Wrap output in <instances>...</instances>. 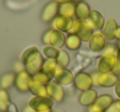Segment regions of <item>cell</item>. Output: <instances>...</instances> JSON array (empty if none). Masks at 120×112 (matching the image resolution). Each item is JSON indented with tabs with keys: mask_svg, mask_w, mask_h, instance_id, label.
<instances>
[{
	"mask_svg": "<svg viewBox=\"0 0 120 112\" xmlns=\"http://www.w3.org/2000/svg\"><path fill=\"white\" fill-rule=\"evenodd\" d=\"M68 33L76 35L82 41L89 42L94 34V30L87 21L77 20L74 21L73 26Z\"/></svg>",
	"mask_w": 120,
	"mask_h": 112,
	"instance_id": "cell-1",
	"label": "cell"
},
{
	"mask_svg": "<svg viewBox=\"0 0 120 112\" xmlns=\"http://www.w3.org/2000/svg\"><path fill=\"white\" fill-rule=\"evenodd\" d=\"M29 105L35 112H52L53 100L49 97L35 96L29 101Z\"/></svg>",
	"mask_w": 120,
	"mask_h": 112,
	"instance_id": "cell-2",
	"label": "cell"
},
{
	"mask_svg": "<svg viewBox=\"0 0 120 112\" xmlns=\"http://www.w3.org/2000/svg\"><path fill=\"white\" fill-rule=\"evenodd\" d=\"M114 102L113 97L109 94H103L97 97L95 103L90 106V112H105Z\"/></svg>",
	"mask_w": 120,
	"mask_h": 112,
	"instance_id": "cell-3",
	"label": "cell"
},
{
	"mask_svg": "<svg viewBox=\"0 0 120 112\" xmlns=\"http://www.w3.org/2000/svg\"><path fill=\"white\" fill-rule=\"evenodd\" d=\"M117 62L116 54L109 53L105 54L100 57L98 62V71L100 74L113 72Z\"/></svg>",
	"mask_w": 120,
	"mask_h": 112,
	"instance_id": "cell-4",
	"label": "cell"
},
{
	"mask_svg": "<svg viewBox=\"0 0 120 112\" xmlns=\"http://www.w3.org/2000/svg\"><path fill=\"white\" fill-rule=\"evenodd\" d=\"M48 97L57 102H61L65 98V91L60 84L56 80H52L46 85Z\"/></svg>",
	"mask_w": 120,
	"mask_h": 112,
	"instance_id": "cell-5",
	"label": "cell"
},
{
	"mask_svg": "<svg viewBox=\"0 0 120 112\" xmlns=\"http://www.w3.org/2000/svg\"><path fill=\"white\" fill-rule=\"evenodd\" d=\"M74 85L76 88L84 92L90 89L94 86L92 77L86 72H79L74 77Z\"/></svg>",
	"mask_w": 120,
	"mask_h": 112,
	"instance_id": "cell-6",
	"label": "cell"
},
{
	"mask_svg": "<svg viewBox=\"0 0 120 112\" xmlns=\"http://www.w3.org/2000/svg\"><path fill=\"white\" fill-rule=\"evenodd\" d=\"M33 79V76L30 75L26 70H23L22 72L17 73L16 74L15 86L22 92H26L29 91V85L30 81Z\"/></svg>",
	"mask_w": 120,
	"mask_h": 112,
	"instance_id": "cell-7",
	"label": "cell"
},
{
	"mask_svg": "<svg viewBox=\"0 0 120 112\" xmlns=\"http://www.w3.org/2000/svg\"><path fill=\"white\" fill-rule=\"evenodd\" d=\"M106 46V38H105L103 33L95 32L93 34L90 39L89 40V48L92 52H100L103 51Z\"/></svg>",
	"mask_w": 120,
	"mask_h": 112,
	"instance_id": "cell-8",
	"label": "cell"
},
{
	"mask_svg": "<svg viewBox=\"0 0 120 112\" xmlns=\"http://www.w3.org/2000/svg\"><path fill=\"white\" fill-rule=\"evenodd\" d=\"M54 79L61 85H69L72 83H73L74 76L72 71L68 70L67 68H61L58 66L54 75Z\"/></svg>",
	"mask_w": 120,
	"mask_h": 112,
	"instance_id": "cell-9",
	"label": "cell"
},
{
	"mask_svg": "<svg viewBox=\"0 0 120 112\" xmlns=\"http://www.w3.org/2000/svg\"><path fill=\"white\" fill-rule=\"evenodd\" d=\"M54 27L61 32H69L73 26V19L68 16H58L54 21Z\"/></svg>",
	"mask_w": 120,
	"mask_h": 112,
	"instance_id": "cell-10",
	"label": "cell"
},
{
	"mask_svg": "<svg viewBox=\"0 0 120 112\" xmlns=\"http://www.w3.org/2000/svg\"><path fill=\"white\" fill-rule=\"evenodd\" d=\"M58 4L51 2L48 4L44 8L41 14V19L44 22H50L57 17L58 13Z\"/></svg>",
	"mask_w": 120,
	"mask_h": 112,
	"instance_id": "cell-11",
	"label": "cell"
},
{
	"mask_svg": "<svg viewBox=\"0 0 120 112\" xmlns=\"http://www.w3.org/2000/svg\"><path fill=\"white\" fill-rule=\"evenodd\" d=\"M118 80V75L113 72L100 74L98 77V86L102 88H111L113 87Z\"/></svg>",
	"mask_w": 120,
	"mask_h": 112,
	"instance_id": "cell-12",
	"label": "cell"
},
{
	"mask_svg": "<svg viewBox=\"0 0 120 112\" xmlns=\"http://www.w3.org/2000/svg\"><path fill=\"white\" fill-rule=\"evenodd\" d=\"M86 21L90 24V26L93 28V30H100L101 29H103L105 23V18H104L103 15L96 10L90 11V13Z\"/></svg>",
	"mask_w": 120,
	"mask_h": 112,
	"instance_id": "cell-13",
	"label": "cell"
},
{
	"mask_svg": "<svg viewBox=\"0 0 120 112\" xmlns=\"http://www.w3.org/2000/svg\"><path fill=\"white\" fill-rule=\"evenodd\" d=\"M118 23L117 21L113 18L108 19L105 21V25L103 27V35L105 38L109 41H112L115 38L116 32L118 30Z\"/></svg>",
	"mask_w": 120,
	"mask_h": 112,
	"instance_id": "cell-14",
	"label": "cell"
},
{
	"mask_svg": "<svg viewBox=\"0 0 120 112\" xmlns=\"http://www.w3.org/2000/svg\"><path fill=\"white\" fill-rule=\"evenodd\" d=\"M66 42L65 35L63 32L53 29L50 30V35H49V45L53 46L57 48H61L64 46Z\"/></svg>",
	"mask_w": 120,
	"mask_h": 112,
	"instance_id": "cell-15",
	"label": "cell"
},
{
	"mask_svg": "<svg viewBox=\"0 0 120 112\" xmlns=\"http://www.w3.org/2000/svg\"><path fill=\"white\" fill-rule=\"evenodd\" d=\"M97 97H98L97 91L90 88L89 90L84 91L81 93L78 99L79 103L84 106H90L95 103Z\"/></svg>",
	"mask_w": 120,
	"mask_h": 112,
	"instance_id": "cell-16",
	"label": "cell"
},
{
	"mask_svg": "<svg viewBox=\"0 0 120 112\" xmlns=\"http://www.w3.org/2000/svg\"><path fill=\"white\" fill-rule=\"evenodd\" d=\"M40 51L36 47H30L22 52V56H21V62L25 66H27L32 61H35L37 58V56L40 55Z\"/></svg>",
	"mask_w": 120,
	"mask_h": 112,
	"instance_id": "cell-17",
	"label": "cell"
},
{
	"mask_svg": "<svg viewBox=\"0 0 120 112\" xmlns=\"http://www.w3.org/2000/svg\"><path fill=\"white\" fill-rule=\"evenodd\" d=\"M29 91L31 92L33 95L37 97H47V88L46 85L42 84L40 83L37 82L35 79H32L29 85Z\"/></svg>",
	"mask_w": 120,
	"mask_h": 112,
	"instance_id": "cell-18",
	"label": "cell"
},
{
	"mask_svg": "<svg viewBox=\"0 0 120 112\" xmlns=\"http://www.w3.org/2000/svg\"><path fill=\"white\" fill-rule=\"evenodd\" d=\"M44 62H45V60L43 58V56L41 55V53H40L37 58L34 61H32L31 63H30L29 65L25 66L26 70L30 74V75L34 76L35 74L39 72L40 70V69L42 68L44 65Z\"/></svg>",
	"mask_w": 120,
	"mask_h": 112,
	"instance_id": "cell-19",
	"label": "cell"
},
{
	"mask_svg": "<svg viewBox=\"0 0 120 112\" xmlns=\"http://www.w3.org/2000/svg\"><path fill=\"white\" fill-rule=\"evenodd\" d=\"M90 7L88 4L81 2L76 6V14L78 20L86 21L90 13Z\"/></svg>",
	"mask_w": 120,
	"mask_h": 112,
	"instance_id": "cell-20",
	"label": "cell"
},
{
	"mask_svg": "<svg viewBox=\"0 0 120 112\" xmlns=\"http://www.w3.org/2000/svg\"><path fill=\"white\" fill-rule=\"evenodd\" d=\"M65 45L67 48L72 51H75L80 48L82 45V40L74 34H69L66 38Z\"/></svg>",
	"mask_w": 120,
	"mask_h": 112,
	"instance_id": "cell-21",
	"label": "cell"
},
{
	"mask_svg": "<svg viewBox=\"0 0 120 112\" xmlns=\"http://www.w3.org/2000/svg\"><path fill=\"white\" fill-rule=\"evenodd\" d=\"M11 103L10 96L6 89H0V111L7 112Z\"/></svg>",
	"mask_w": 120,
	"mask_h": 112,
	"instance_id": "cell-22",
	"label": "cell"
},
{
	"mask_svg": "<svg viewBox=\"0 0 120 112\" xmlns=\"http://www.w3.org/2000/svg\"><path fill=\"white\" fill-rule=\"evenodd\" d=\"M58 14L60 16H68L72 17L76 14V5L72 3L60 4L58 7Z\"/></svg>",
	"mask_w": 120,
	"mask_h": 112,
	"instance_id": "cell-23",
	"label": "cell"
},
{
	"mask_svg": "<svg viewBox=\"0 0 120 112\" xmlns=\"http://www.w3.org/2000/svg\"><path fill=\"white\" fill-rule=\"evenodd\" d=\"M16 74L14 73L9 72L3 75V77L0 79V86L3 89H6L11 87L12 84H15Z\"/></svg>",
	"mask_w": 120,
	"mask_h": 112,
	"instance_id": "cell-24",
	"label": "cell"
},
{
	"mask_svg": "<svg viewBox=\"0 0 120 112\" xmlns=\"http://www.w3.org/2000/svg\"><path fill=\"white\" fill-rule=\"evenodd\" d=\"M60 50L51 45H46L43 48V54L47 59H57L59 56Z\"/></svg>",
	"mask_w": 120,
	"mask_h": 112,
	"instance_id": "cell-25",
	"label": "cell"
},
{
	"mask_svg": "<svg viewBox=\"0 0 120 112\" xmlns=\"http://www.w3.org/2000/svg\"><path fill=\"white\" fill-rule=\"evenodd\" d=\"M58 66L61 68H66L70 63V56L68 53L64 50H61L59 53V56L56 59Z\"/></svg>",
	"mask_w": 120,
	"mask_h": 112,
	"instance_id": "cell-26",
	"label": "cell"
},
{
	"mask_svg": "<svg viewBox=\"0 0 120 112\" xmlns=\"http://www.w3.org/2000/svg\"><path fill=\"white\" fill-rule=\"evenodd\" d=\"M117 49L118 48H116V46L113 44H109L107 46H105V49H104V55L105 54H109V53H113V54H116Z\"/></svg>",
	"mask_w": 120,
	"mask_h": 112,
	"instance_id": "cell-27",
	"label": "cell"
},
{
	"mask_svg": "<svg viewBox=\"0 0 120 112\" xmlns=\"http://www.w3.org/2000/svg\"><path fill=\"white\" fill-rule=\"evenodd\" d=\"M49 35H50V30H48L44 34L43 37H42V42L45 44H49Z\"/></svg>",
	"mask_w": 120,
	"mask_h": 112,
	"instance_id": "cell-28",
	"label": "cell"
},
{
	"mask_svg": "<svg viewBox=\"0 0 120 112\" xmlns=\"http://www.w3.org/2000/svg\"><path fill=\"white\" fill-rule=\"evenodd\" d=\"M100 72H95L93 73V74H91L90 75H91L92 77V80H93V84L95 86H98V77L99 75H100Z\"/></svg>",
	"mask_w": 120,
	"mask_h": 112,
	"instance_id": "cell-29",
	"label": "cell"
},
{
	"mask_svg": "<svg viewBox=\"0 0 120 112\" xmlns=\"http://www.w3.org/2000/svg\"><path fill=\"white\" fill-rule=\"evenodd\" d=\"M114 92H115V94H116L117 97L120 99V79L114 85Z\"/></svg>",
	"mask_w": 120,
	"mask_h": 112,
	"instance_id": "cell-30",
	"label": "cell"
},
{
	"mask_svg": "<svg viewBox=\"0 0 120 112\" xmlns=\"http://www.w3.org/2000/svg\"><path fill=\"white\" fill-rule=\"evenodd\" d=\"M105 112H119V110H118V108L116 107V105H114V102H113V105H112Z\"/></svg>",
	"mask_w": 120,
	"mask_h": 112,
	"instance_id": "cell-31",
	"label": "cell"
},
{
	"mask_svg": "<svg viewBox=\"0 0 120 112\" xmlns=\"http://www.w3.org/2000/svg\"><path fill=\"white\" fill-rule=\"evenodd\" d=\"M113 73L116 74L117 75L120 74V63L119 62H117L116 66H115L114 69H113Z\"/></svg>",
	"mask_w": 120,
	"mask_h": 112,
	"instance_id": "cell-32",
	"label": "cell"
},
{
	"mask_svg": "<svg viewBox=\"0 0 120 112\" xmlns=\"http://www.w3.org/2000/svg\"><path fill=\"white\" fill-rule=\"evenodd\" d=\"M72 0H55V2L57 4H68V3H72Z\"/></svg>",
	"mask_w": 120,
	"mask_h": 112,
	"instance_id": "cell-33",
	"label": "cell"
},
{
	"mask_svg": "<svg viewBox=\"0 0 120 112\" xmlns=\"http://www.w3.org/2000/svg\"><path fill=\"white\" fill-rule=\"evenodd\" d=\"M23 112H35V111L30 106V105H26L25 108H24Z\"/></svg>",
	"mask_w": 120,
	"mask_h": 112,
	"instance_id": "cell-34",
	"label": "cell"
},
{
	"mask_svg": "<svg viewBox=\"0 0 120 112\" xmlns=\"http://www.w3.org/2000/svg\"><path fill=\"white\" fill-rule=\"evenodd\" d=\"M116 57H117V61H118V62L120 63V44H119V46L118 47V49H117Z\"/></svg>",
	"mask_w": 120,
	"mask_h": 112,
	"instance_id": "cell-35",
	"label": "cell"
},
{
	"mask_svg": "<svg viewBox=\"0 0 120 112\" xmlns=\"http://www.w3.org/2000/svg\"><path fill=\"white\" fill-rule=\"evenodd\" d=\"M115 38L118 39V41H120V26L118 27V30L116 32V35H115Z\"/></svg>",
	"mask_w": 120,
	"mask_h": 112,
	"instance_id": "cell-36",
	"label": "cell"
},
{
	"mask_svg": "<svg viewBox=\"0 0 120 112\" xmlns=\"http://www.w3.org/2000/svg\"><path fill=\"white\" fill-rule=\"evenodd\" d=\"M114 105H116V107L118 108V110L120 111V99H119V100H118V101H115Z\"/></svg>",
	"mask_w": 120,
	"mask_h": 112,
	"instance_id": "cell-37",
	"label": "cell"
},
{
	"mask_svg": "<svg viewBox=\"0 0 120 112\" xmlns=\"http://www.w3.org/2000/svg\"><path fill=\"white\" fill-rule=\"evenodd\" d=\"M74 1H76V2H82V0H74Z\"/></svg>",
	"mask_w": 120,
	"mask_h": 112,
	"instance_id": "cell-38",
	"label": "cell"
},
{
	"mask_svg": "<svg viewBox=\"0 0 120 112\" xmlns=\"http://www.w3.org/2000/svg\"><path fill=\"white\" fill-rule=\"evenodd\" d=\"M119 112H120V111H119Z\"/></svg>",
	"mask_w": 120,
	"mask_h": 112,
	"instance_id": "cell-39",
	"label": "cell"
}]
</instances>
